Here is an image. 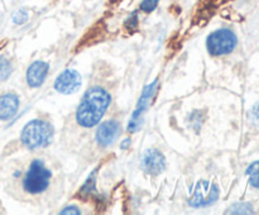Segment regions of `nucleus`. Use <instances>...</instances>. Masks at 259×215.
<instances>
[{
	"label": "nucleus",
	"mask_w": 259,
	"mask_h": 215,
	"mask_svg": "<svg viewBox=\"0 0 259 215\" xmlns=\"http://www.w3.org/2000/svg\"><path fill=\"white\" fill-rule=\"evenodd\" d=\"M227 214H253L254 210L249 202H237L227 210Z\"/></svg>",
	"instance_id": "obj_15"
},
{
	"label": "nucleus",
	"mask_w": 259,
	"mask_h": 215,
	"mask_svg": "<svg viewBox=\"0 0 259 215\" xmlns=\"http://www.w3.org/2000/svg\"><path fill=\"white\" fill-rule=\"evenodd\" d=\"M131 147V138H125L120 144L121 149H128Z\"/></svg>",
	"instance_id": "obj_21"
},
{
	"label": "nucleus",
	"mask_w": 259,
	"mask_h": 215,
	"mask_svg": "<svg viewBox=\"0 0 259 215\" xmlns=\"http://www.w3.org/2000/svg\"><path fill=\"white\" fill-rule=\"evenodd\" d=\"M238 45V37L229 28H219L206 38V50L212 57L230 55Z\"/></svg>",
	"instance_id": "obj_4"
},
{
	"label": "nucleus",
	"mask_w": 259,
	"mask_h": 215,
	"mask_svg": "<svg viewBox=\"0 0 259 215\" xmlns=\"http://www.w3.org/2000/svg\"><path fill=\"white\" fill-rule=\"evenodd\" d=\"M53 136H55V129L52 124L45 119H32L22 129L20 142L25 148L34 151L50 146Z\"/></svg>",
	"instance_id": "obj_2"
},
{
	"label": "nucleus",
	"mask_w": 259,
	"mask_h": 215,
	"mask_svg": "<svg viewBox=\"0 0 259 215\" xmlns=\"http://www.w3.org/2000/svg\"><path fill=\"white\" fill-rule=\"evenodd\" d=\"M142 168L152 176H158L166 168V158L163 153L156 148L147 149L142 157Z\"/></svg>",
	"instance_id": "obj_9"
},
{
	"label": "nucleus",
	"mask_w": 259,
	"mask_h": 215,
	"mask_svg": "<svg viewBox=\"0 0 259 215\" xmlns=\"http://www.w3.org/2000/svg\"><path fill=\"white\" fill-rule=\"evenodd\" d=\"M60 214L65 215V214H75V215H78L81 214V210L78 209L77 206H73V205H70V206H66L65 209L61 210Z\"/></svg>",
	"instance_id": "obj_20"
},
{
	"label": "nucleus",
	"mask_w": 259,
	"mask_h": 215,
	"mask_svg": "<svg viewBox=\"0 0 259 215\" xmlns=\"http://www.w3.org/2000/svg\"><path fill=\"white\" fill-rule=\"evenodd\" d=\"M100 169V167H95V168L91 171V174L89 175L88 179L85 180V182L82 184V186L78 190V196L82 200L89 199L93 194L96 192V181H98V172Z\"/></svg>",
	"instance_id": "obj_12"
},
{
	"label": "nucleus",
	"mask_w": 259,
	"mask_h": 215,
	"mask_svg": "<svg viewBox=\"0 0 259 215\" xmlns=\"http://www.w3.org/2000/svg\"><path fill=\"white\" fill-rule=\"evenodd\" d=\"M48 72H50V65L45 61H34L30 63L25 72V80L29 88L37 89L43 85V82L47 78Z\"/></svg>",
	"instance_id": "obj_10"
},
{
	"label": "nucleus",
	"mask_w": 259,
	"mask_h": 215,
	"mask_svg": "<svg viewBox=\"0 0 259 215\" xmlns=\"http://www.w3.org/2000/svg\"><path fill=\"white\" fill-rule=\"evenodd\" d=\"M13 73V65L5 56H0V81H7Z\"/></svg>",
	"instance_id": "obj_14"
},
{
	"label": "nucleus",
	"mask_w": 259,
	"mask_h": 215,
	"mask_svg": "<svg viewBox=\"0 0 259 215\" xmlns=\"http://www.w3.org/2000/svg\"><path fill=\"white\" fill-rule=\"evenodd\" d=\"M29 19V13L25 8H20V9L15 10L12 14V20L15 25H23L28 22Z\"/></svg>",
	"instance_id": "obj_16"
},
{
	"label": "nucleus",
	"mask_w": 259,
	"mask_h": 215,
	"mask_svg": "<svg viewBox=\"0 0 259 215\" xmlns=\"http://www.w3.org/2000/svg\"><path fill=\"white\" fill-rule=\"evenodd\" d=\"M248 118H249V121L252 123L253 126L259 128V101L257 104H254L253 108L250 109L249 114H248Z\"/></svg>",
	"instance_id": "obj_19"
},
{
	"label": "nucleus",
	"mask_w": 259,
	"mask_h": 215,
	"mask_svg": "<svg viewBox=\"0 0 259 215\" xmlns=\"http://www.w3.org/2000/svg\"><path fill=\"white\" fill-rule=\"evenodd\" d=\"M159 4V0H142L141 4H139V10L146 14L149 13H153L157 9Z\"/></svg>",
	"instance_id": "obj_18"
},
{
	"label": "nucleus",
	"mask_w": 259,
	"mask_h": 215,
	"mask_svg": "<svg viewBox=\"0 0 259 215\" xmlns=\"http://www.w3.org/2000/svg\"><path fill=\"white\" fill-rule=\"evenodd\" d=\"M19 96L14 93H5L0 95V120L8 121L17 115L19 110Z\"/></svg>",
	"instance_id": "obj_11"
},
{
	"label": "nucleus",
	"mask_w": 259,
	"mask_h": 215,
	"mask_svg": "<svg viewBox=\"0 0 259 215\" xmlns=\"http://www.w3.org/2000/svg\"><path fill=\"white\" fill-rule=\"evenodd\" d=\"M245 175H247L248 179H249L250 186L259 190V161L250 163L249 166H248L247 171H245Z\"/></svg>",
	"instance_id": "obj_13"
},
{
	"label": "nucleus",
	"mask_w": 259,
	"mask_h": 215,
	"mask_svg": "<svg viewBox=\"0 0 259 215\" xmlns=\"http://www.w3.org/2000/svg\"><path fill=\"white\" fill-rule=\"evenodd\" d=\"M139 25V12L138 10H133L131 14L126 17L125 22H124V27L129 30H136Z\"/></svg>",
	"instance_id": "obj_17"
},
{
	"label": "nucleus",
	"mask_w": 259,
	"mask_h": 215,
	"mask_svg": "<svg viewBox=\"0 0 259 215\" xmlns=\"http://www.w3.org/2000/svg\"><path fill=\"white\" fill-rule=\"evenodd\" d=\"M120 123L114 119L110 120L103 121V123L98 124V128L95 132V141L101 148H108V147L113 146L119 138L121 133Z\"/></svg>",
	"instance_id": "obj_8"
},
{
	"label": "nucleus",
	"mask_w": 259,
	"mask_h": 215,
	"mask_svg": "<svg viewBox=\"0 0 259 215\" xmlns=\"http://www.w3.org/2000/svg\"><path fill=\"white\" fill-rule=\"evenodd\" d=\"M110 104L109 91L101 86H91L85 91L76 109V121L82 128H94L100 123Z\"/></svg>",
	"instance_id": "obj_1"
},
{
	"label": "nucleus",
	"mask_w": 259,
	"mask_h": 215,
	"mask_svg": "<svg viewBox=\"0 0 259 215\" xmlns=\"http://www.w3.org/2000/svg\"><path fill=\"white\" fill-rule=\"evenodd\" d=\"M81 86H82V77L78 73V71L73 70V68L63 70L53 83L55 90L60 94H63V95L75 94L76 91L80 90Z\"/></svg>",
	"instance_id": "obj_7"
},
{
	"label": "nucleus",
	"mask_w": 259,
	"mask_h": 215,
	"mask_svg": "<svg viewBox=\"0 0 259 215\" xmlns=\"http://www.w3.org/2000/svg\"><path fill=\"white\" fill-rule=\"evenodd\" d=\"M52 172L42 159H34L23 177V189L30 195H38L48 189Z\"/></svg>",
	"instance_id": "obj_3"
},
{
	"label": "nucleus",
	"mask_w": 259,
	"mask_h": 215,
	"mask_svg": "<svg viewBox=\"0 0 259 215\" xmlns=\"http://www.w3.org/2000/svg\"><path fill=\"white\" fill-rule=\"evenodd\" d=\"M157 90H158V80L157 78L143 89L141 96H139L138 103H137L136 110L133 111V114H132L131 119L128 121L126 131L131 132V133H136V132H138L142 128V124H143V114L151 106Z\"/></svg>",
	"instance_id": "obj_5"
},
{
	"label": "nucleus",
	"mask_w": 259,
	"mask_h": 215,
	"mask_svg": "<svg viewBox=\"0 0 259 215\" xmlns=\"http://www.w3.org/2000/svg\"><path fill=\"white\" fill-rule=\"evenodd\" d=\"M220 190L217 184H210L209 181H199L195 186L194 192L189 200L190 206L192 207H207L214 204L219 199Z\"/></svg>",
	"instance_id": "obj_6"
}]
</instances>
